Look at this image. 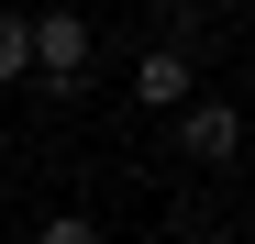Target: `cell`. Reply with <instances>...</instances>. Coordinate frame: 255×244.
Segmentation results:
<instances>
[{
  "instance_id": "obj_1",
  "label": "cell",
  "mask_w": 255,
  "mask_h": 244,
  "mask_svg": "<svg viewBox=\"0 0 255 244\" xmlns=\"http://www.w3.org/2000/svg\"><path fill=\"white\" fill-rule=\"evenodd\" d=\"M33 78H56V89L89 78V22H78V11H45V22H33Z\"/></svg>"
},
{
  "instance_id": "obj_2",
  "label": "cell",
  "mask_w": 255,
  "mask_h": 244,
  "mask_svg": "<svg viewBox=\"0 0 255 244\" xmlns=\"http://www.w3.org/2000/svg\"><path fill=\"white\" fill-rule=\"evenodd\" d=\"M178 144L200 155V167H222V155H244V111L233 100H189L178 111Z\"/></svg>"
},
{
  "instance_id": "obj_3",
  "label": "cell",
  "mask_w": 255,
  "mask_h": 244,
  "mask_svg": "<svg viewBox=\"0 0 255 244\" xmlns=\"http://www.w3.org/2000/svg\"><path fill=\"white\" fill-rule=\"evenodd\" d=\"M133 100H144V111H189V100H200L189 45H144V67H133Z\"/></svg>"
},
{
  "instance_id": "obj_4",
  "label": "cell",
  "mask_w": 255,
  "mask_h": 244,
  "mask_svg": "<svg viewBox=\"0 0 255 244\" xmlns=\"http://www.w3.org/2000/svg\"><path fill=\"white\" fill-rule=\"evenodd\" d=\"M22 78H33V22L0 11V89H22Z\"/></svg>"
},
{
  "instance_id": "obj_5",
  "label": "cell",
  "mask_w": 255,
  "mask_h": 244,
  "mask_svg": "<svg viewBox=\"0 0 255 244\" xmlns=\"http://www.w3.org/2000/svg\"><path fill=\"white\" fill-rule=\"evenodd\" d=\"M33 244H100V222H89V211H56V222L33 233Z\"/></svg>"
}]
</instances>
